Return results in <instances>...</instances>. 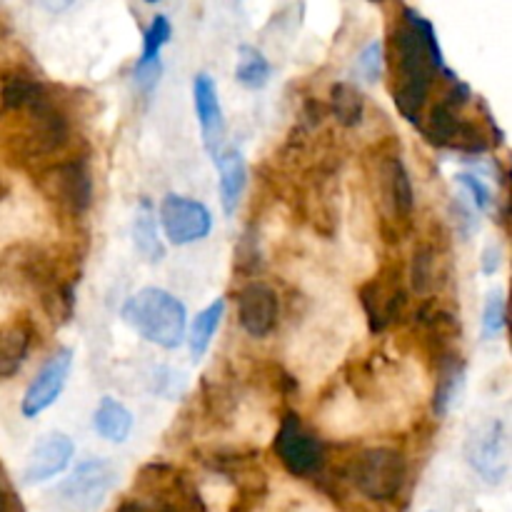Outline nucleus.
Listing matches in <instances>:
<instances>
[{"instance_id": "nucleus-1", "label": "nucleus", "mask_w": 512, "mask_h": 512, "mask_svg": "<svg viewBox=\"0 0 512 512\" xmlns=\"http://www.w3.org/2000/svg\"><path fill=\"white\" fill-rule=\"evenodd\" d=\"M383 55L395 108L418 128L433 85L445 73L443 50L433 23L408 5L400 8V18L388 30V45L383 48Z\"/></svg>"}, {"instance_id": "nucleus-2", "label": "nucleus", "mask_w": 512, "mask_h": 512, "mask_svg": "<svg viewBox=\"0 0 512 512\" xmlns=\"http://www.w3.org/2000/svg\"><path fill=\"white\" fill-rule=\"evenodd\" d=\"M73 118L68 105L45 88L23 108H0V158L15 170L35 173L50 160L70 153Z\"/></svg>"}, {"instance_id": "nucleus-3", "label": "nucleus", "mask_w": 512, "mask_h": 512, "mask_svg": "<svg viewBox=\"0 0 512 512\" xmlns=\"http://www.w3.org/2000/svg\"><path fill=\"white\" fill-rule=\"evenodd\" d=\"M80 255L53 253L38 243H13L0 253V285L13 293H35L38 300L60 285H78Z\"/></svg>"}, {"instance_id": "nucleus-4", "label": "nucleus", "mask_w": 512, "mask_h": 512, "mask_svg": "<svg viewBox=\"0 0 512 512\" xmlns=\"http://www.w3.org/2000/svg\"><path fill=\"white\" fill-rule=\"evenodd\" d=\"M375 185H378L380 233L385 243H400L413 230L415 190L408 168L400 160L398 138L375 150Z\"/></svg>"}, {"instance_id": "nucleus-5", "label": "nucleus", "mask_w": 512, "mask_h": 512, "mask_svg": "<svg viewBox=\"0 0 512 512\" xmlns=\"http://www.w3.org/2000/svg\"><path fill=\"white\" fill-rule=\"evenodd\" d=\"M45 203L68 220L83 218L93 205V173L88 150H70L30 173Z\"/></svg>"}, {"instance_id": "nucleus-6", "label": "nucleus", "mask_w": 512, "mask_h": 512, "mask_svg": "<svg viewBox=\"0 0 512 512\" xmlns=\"http://www.w3.org/2000/svg\"><path fill=\"white\" fill-rule=\"evenodd\" d=\"M125 325L148 343L173 350L185 340L188 313L175 295L160 288H143L120 310Z\"/></svg>"}, {"instance_id": "nucleus-7", "label": "nucleus", "mask_w": 512, "mask_h": 512, "mask_svg": "<svg viewBox=\"0 0 512 512\" xmlns=\"http://www.w3.org/2000/svg\"><path fill=\"white\" fill-rule=\"evenodd\" d=\"M345 480L373 503H393L408 483V460L395 448H368L355 453Z\"/></svg>"}, {"instance_id": "nucleus-8", "label": "nucleus", "mask_w": 512, "mask_h": 512, "mask_svg": "<svg viewBox=\"0 0 512 512\" xmlns=\"http://www.w3.org/2000/svg\"><path fill=\"white\" fill-rule=\"evenodd\" d=\"M273 453L285 473L295 478L318 480L328 463L323 440L303 423L295 410H285L280 418L278 433L273 438Z\"/></svg>"}, {"instance_id": "nucleus-9", "label": "nucleus", "mask_w": 512, "mask_h": 512, "mask_svg": "<svg viewBox=\"0 0 512 512\" xmlns=\"http://www.w3.org/2000/svg\"><path fill=\"white\" fill-rule=\"evenodd\" d=\"M360 305L373 333H383L398 323L408 308L405 268L400 260H385L373 278L360 285Z\"/></svg>"}, {"instance_id": "nucleus-10", "label": "nucleus", "mask_w": 512, "mask_h": 512, "mask_svg": "<svg viewBox=\"0 0 512 512\" xmlns=\"http://www.w3.org/2000/svg\"><path fill=\"white\" fill-rule=\"evenodd\" d=\"M118 470L103 458L85 460L50 493L55 508L63 512H98L115 488Z\"/></svg>"}, {"instance_id": "nucleus-11", "label": "nucleus", "mask_w": 512, "mask_h": 512, "mask_svg": "<svg viewBox=\"0 0 512 512\" xmlns=\"http://www.w3.org/2000/svg\"><path fill=\"white\" fill-rule=\"evenodd\" d=\"M470 468L490 485H500L510 473V435L503 420L490 418L480 423L465 443Z\"/></svg>"}, {"instance_id": "nucleus-12", "label": "nucleus", "mask_w": 512, "mask_h": 512, "mask_svg": "<svg viewBox=\"0 0 512 512\" xmlns=\"http://www.w3.org/2000/svg\"><path fill=\"white\" fill-rule=\"evenodd\" d=\"M160 225L165 238L173 245H188L203 240L213 230V215L198 200L183 198V195H165L160 205Z\"/></svg>"}, {"instance_id": "nucleus-13", "label": "nucleus", "mask_w": 512, "mask_h": 512, "mask_svg": "<svg viewBox=\"0 0 512 512\" xmlns=\"http://www.w3.org/2000/svg\"><path fill=\"white\" fill-rule=\"evenodd\" d=\"M70 368H73V350L70 348H58L45 360L40 373L35 375L33 383L25 390L23 403H20L25 418H38L40 413H45L60 398L65 383H68Z\"/></svg>"}, {"instance_id": "nucleus-14", "label": "nucleus", "mask_w": 512, "mask_h": 512, "mask_svg": "<svg viewBox=\"0 0 512 512\" xmlns=\"http://www.w3.org/2000/svg\"><path fill=\"white\" fill-rule=\"evenodd\" d=\"M238 300V323L250 338H265L275 330L280 315L278 293L268 283L250 280L235 295Z\"/></svg>"}, {"instance_id": "nucleus-15", "label": "nucleus", "mask_w": 512, "mask_h": 512, "mask_svg": "<svg viewBox=\"0 0 512 512\" xmlns=\"http://www.w3.org/2000/svg\"><path fill=\"white\" fill-rule=\"evenodd\" d=\"M195 113H198L200 130H203V145L213 160L223 153L225 140V115L218 100V85L208 73H198L193 80Z\"/></svg>"}, {"instance_id": "nucleus-16", "label": "nucleus", "mask_w": 512, "mask_h": 512, "mask_svg": "<svg viewBox=\"0 0 512 512\" xmlns=\"http://www.w3.org/2000/svg\"><path fill=\"white\" fill-rule=\"evenodd\" d=\"M75 453L73 440L65 433H48L35 450L30 453L28 463L23 468V483L25 485H38L45 480L55 478V475L63 473L70 465Z\"/></svg>"}, {"instance_id": "nucleus-17", "label": "nucleus", "mask_w": 512, "mask_h": 512, "mask_svg": "<svg viewBox=\"0 0 512 512\" xmlns=\"http://www.w3.org/2000/svg\"><path fill=\"white\" fill-rule=\"evenodd\" d=\"M448 243H438V240H430L415 248L413 258H410L408 268V283L413 288V293L418 295H433L448 283Z\"/></svg>"}, {"instance_id": "nucleus-18", "label": "nucleus", "mask_w": 512, "mask_h": 512, "mask_svg": "<svg viewBox=\"0 0 512 512\" xmlns=\"http://www.w3.org/2000/svg\"><path fill=\"white\" fill-rule=\"evenodd\" d=\"M435 375H438V380H435V393H433V413L438 415V418H445V415L455 408L460 393H463V385H465L463 355L455 350V353H450L448 358L440 360V363L435 365Z\"/></svg>"}, {"instance_id": "nucleus-19", "label": "nucleus", "mask_w": 512, "mask_h": 512, "mask_svg": "<svg viewBox=\"0 0 512 512\" xmlns=\"http://www.w3.org/2000/svg\"><path fill=\"white\" fill-rule=\"evenodd\" d=\"M220 175V203H223V213L233 215L238 208L240 198H243L245 188H248V163H245L240 150H225L215 160Z\"/></svg>"}, {"instance_id": "nucleus-20", "label": "nucleus", "mask_w": 512, "mask_h": 512, "mask_svg": "<svg viewBox=\"0 0 512 512\" xmlns=\"http://www.w3.org/2000/svg\"><path fill=\"white\" fill-rule=\"evenodd\" d=\"M93 428L108 443H125L133 430V413L113 398H103L93 413Z\"/></svg>"}, {"instance_id": "nucleus-21", "label": "nucleus", "mask_w": 512, "mask_h": 512, "mask_svg": "<svg viewBox=\"0 0 512 512\" xmlns=\"http://www.w3.org/2000/svg\"><path fill=\"white\" fill-rule=\"evenodd\" d=\"M48 85L40 83L33 73L23 68L8 70L0 83V108H23L38 100Z\"/></svg>"}, {"instance_id": "nucleus-22", "label": "nucleus", "mask_w": 512, "mask_h": 512, "mask_svg": "<svg viewBox=\"0 0 512 512\" xmlns=\"http://www.w3.org/2000/svg\"><path fill=\"white\" fill-rule=\"evenodd\" d=\"M133 240L138 253L148 263H160L165 258V248L158 238V223H155V210L148 200H140L133 220Z\"/></svg>"}, {"instance_id": "nucleus-23", "label": "nucleus", "mask_w": 512, "mask_h": 512, "mask_svg": "<svg viewBox=\"0 0 512 512\" xmlns=\"http://www.w3.org/2000/svg\"><path fill=\"white\" fill-rule=\"evenodd\" d=\"M223 315H225V300H213L208 308L200 310V313L195 315L188 330V348H190V355H193V360L203 358V355L208 353L210 340H213V335L218 333Z\"/></svg>"}, {"instance_id": "nucleus-24", "label": "nucleus", "mask_w": 512, "mask_h": 512, "mask_svg": "<svg viewBox=\"0 0 512 512\" xmlns=\"http://www.w3.org/2000/svg\"><path fill=\"white\" fill-rule=\"evenodd\" d=\"M213 473L225 475L230 483H238L248 473L258 470V450H215L203 460Z\"/></svg>"}, {"instance_id": "nucleus-25", "label": "nucleus", "mask_w": 512, "mask_h": 512, "mask_svg": "<svg viewBox=\"0 0 512 512\" xmlns=\"http://www.w3.org/2000/svg\"><path fill=\"white\" fill-rule=\"evenodd\" d=\"M330 113L345 128H355L360 125L365 115V98L353 83H335L330 88Z\"/></svg>"}, {"instance_id": "nucleus-26", "label": "nucleus", "mask_w": 512, "mask_h": 512, "mask_svg": "<svg viewBox=\"0 0 512 512\" xmlns=\"http://www.w3.org/2000/svg\"><path fill=\"white\" fill-rule=\"evenodd\" d=\"M203 410L213 425H228L235 415V393L223 380H203Z\"/></svg>"}, {"instance_id": "nucleus-27", "label": "nucleus", "mask_w": 512, "mask_h": 512, "mask_svg": "<svg viewBox=\"0 0 512 512\" xmlns=\"http://www.w3.org/2000/svg\"><path fill=\"white\" fill-rule=\"evenodd\" d=\"M270 73H273V68H270L268 58H265L258 48H253V45H240L238 65H235V80H238L243 88H265L270 80Z\"/></svg>"}, {"instance_id": "nucleus-28", "label": "nucleus", "mask_w": 512, "mask_h": 512, "mask_svg": "<svg viewBox=\"0 0 512 512\" xmlns=\"http://www.w3.org/2000/svg\"><path fill=\"white\" fill-rule=\"evenodd\" d=\"M160 503H165V510L168 512H210L203 495H200L198 485L193 483V478L185 470L175 480L173 488L160 498Z\"/></svg>"}, {"instance_id": "nucleus-29", "label": "nucleus", "mask_w": 512, "mask_h": 512, "mask_svg": "<svg viewBox=\"0 0 512 512\" xmlns=\"http://www.w3.org/2000/svg\"><path fill=\"white\" fill-rule=\"evenodd\" d=\"M170 35H173V25H170L168 15H163V13L153 15V20H150L148 30H145V35H143V55H140L138 65L158 63L160 48L168 43Z\"/></svg>"}, {"instance_id": "nucleus-30", "label": "nucleus", "mask_w": 512, "mask_h": 512, "mask_svg": "<svg viewBox=\"0 0 512 512\" xmlns=\"http://www.w3.org/2000/svg\"><path fill=\"white\" fill-rule=\"evenodd\" d=\"M260 260H263V253H260V243H258V233L250 225L243 235H240L238 245H235V273L238 275H253L258 273Z\"/></svg>"}, {"instance_id": "nucleus-31", "label": "nucleus", "mask_w": 512, "mask_h": 512, "mask_svg": "<svg viewBox=\"0 0 512 512\" xmlns=\"http://www.w3.org/2000/svg\"><path fill=\"white\" fill-rule=\"evenodd\" d=\"M505 323H508L505 295L503 290H493V293H488V300H485V308H483V338L488 340L503 333Z\"/></svg>"}, {"instance_id": "nucleus-32", "label": "nucleus", "mask_w": 512, "mask_h": 512, "mask_svg": "<svg viewBox=\"0 0 512 512\" xmlns=\"http://www.w3.org/2000/svg\"><path fill=\"white\" fill-rule=\"evenodd\" d=\"M358 73L363 75L365 83H378L385 73V55H383V43L373 40L363 48V53L358 55Z\"/></svg>"}, {"instance_id": "nucleus-33", "label": "nucleus", "mask_w": 512, "mask_h": 512, "mask_svg": "<svg viewBox=\"0 0 512 512\" xmlns=\"http://www.w3.org/2000/svg\"><path fill=\"white\" fill-rule=\"evenodd\" d=\"M455 180H458V185H463V188L468 190V195L473 198L475 208L483 210V213H490V210L495 208L493 193H490V188L483 183V180L478 178V175L458 173V175H455Z\"/></svg>"}, {"instance_id": "nucleus-34", "label": "nucleus", "mask_w": 512, "mask_h": 512, "mask_svg": "<svg viewBox=\"0 0 512 512\" xmlns=\"http://www.w3.org/2000/svg\"><path fill=\"white\" fill-rule=\"evenodd\" d=\"M0 512H25L3 468H0Z\"/></svg>"}, {"instance_id": "nucleus-35", "label": "nucleus", "mask_w": 512, "mask_h": 512, "mask_svg": "<svg viewBox=\"0 0 512 512\" xmlns=\"http://www.w3.org/2000/svg\"><path fill=\"white\" fill-rule=\"evenodd\" d=\"M115 512H168V510H165V503H160V500L135 498L133 495V498H125Z\"/></svg>"}, {"instance_id": "nucleus-36", "label": "nucleus", "mask_w": 512, "mask_h": 512, "mask_svg": "<svg viewBox=\"0 0 512 512\" xmlns=\"http://www.w3.org/2000/svg\"><path fill=\"white\" fill-rule=\"evenodd\" d=\"M160 60L158 63H150V65H135V80H138V88L140 90H153L155 83H158L160 78Z\"/></svg>"}, {"instance_id": "nucleus-37", "label": "nucleus", "mask_w": 512, "mask_h": 512, "mask_svg": "<svg viewBox=\"0 0 512 512\" xmlns=\"http://www.w3.org/2000/svg\"><path fill=\"white\" fill-rule=\"evenodd\" d=\"M500 258H503V253H500V248H498V245L490 243L488 248H485V253H483V273H485V275L498 273Z\"/></svg>"}, {"instance_id": "nucleus-38", "label": "nucleus", "mask_w": 512, "mask_h": 512, "mask_svg": "<svg viewBox=\"0 0 512 512\" xmlns=\"http://www.w3.org/2000/svg\"><path fill=\"white\" fill-rule=\"evenodd\" d=\"M8 193H10L8 183H5V180L0 178V200H5V198H8Z\"/></svg>"}]
</instances>
